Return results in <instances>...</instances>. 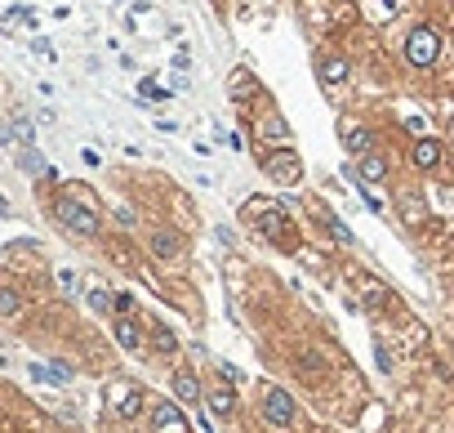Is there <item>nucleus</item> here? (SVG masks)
<instances>
[{
	"label": "nucleus",
	"mask_w": 454,
	"mask_h": 433,
	"mask_svg": "<svg viewBox=\"0 0 454 433\" xmlns=\"http://www.w3.org/2000/svg\"><path fill=\"white\" fill-rule=\"evenodd\" d=\"M54 219L63 224V228H71L76 237H98V233H103L98 210L85 206V201H76V197H58V201H54Z\"/></svg>",
	"instance_id": "nucleus-1"
},
{
	"label": "nucleus",
	"mask_w": 454,
	"mask_h": 433,
	"mask_svg": "<svg viewBox=\"0 0 454 433\" xmlns=\"http://www.w3.org/2000/svg\"><path fill=\"white\" fill-rule=\"evenodd\" d=\"M437 54H441L437 27H414V32L406 36V63H410V67H432Z\"/></svg>",
	"instance_id": "nucleus-2"
},
{
	"label": "nucleus",
	"mask_w": 454,
	"mask_h": 433,
	"mask_svg": "<svg viewBox=\"0 0 454 433\" xmlns=\"http://www.w3.org/2000/svg\"><path fill=\"white\" fill-rule=\"evenodd\" d=\"M263 420L272 429H290L294 425V398L285 389H267L263 393Z\"/></svg>",
	"instance_id": "nucleus-3"
},
{
	"label": "nucleus",
	"mask_w": 454,
	"mask_h": 433,
	"mask_svg": "<svg viewBox=\"0 0 454 433\" xmlns=\"http://www.w3.org/2000/svg\"><path fill=\"white\" fill-rule=\"evenodd\" d=\"M263 170H267V179H276V184H299V174H303V161H299V152H290V148H281V152H272L263 161Z\"/></svg>",
	"instance_id": "nucleus-4"
},
{
	"label": "nucleus",
	"mask_w": 454,
	"mask_h": 433,
	"mask_svg": "<svg viewBox=\"0 0 454 433\" xmlns=\"http://www.w3.org/2000/svg\"><path fill=\"white\" fill-rule=\"evenodd\" d=\"M259 233L267 237V242H276V237H281V242H285V246H294V233H290V219H285V210H263L259 214Z\"/></svg>",
	"instance_id": "nucleus-5"
},
{
	"label": "nucleus",
	"mask_w": 454,
	"mask_h": 433,
	"mask_svg": "<svg viewBox=\"0 0 454 433\" xmlns=\"http://www.w3.org/2000/svg\"><path fill=\"white\" fill-rule=\"evenodd\" d=\"M152 433H187V415H183L174 402H161L152 411Z\"/></svg>",
	"instance_id": "nucleus-6"
},
{
	"label": "nucleus",
	"mask_w": 454,
	"mask_h": 433,
	"mask_svg": "<svg viewBox=\"0 0 454 433\" xmlns=\"http://www.w3.org/2000/svg\"><path fill=\"white\" fill-rule=\"evenodd\" d=\"M112 402L125 420L143 415V389H134V384H112Z\"/></svg>",
	"instance_id": "nucleus-7"
},
{
	"label": "nucleus",
	"mask_w": 454,
	"mask_h": 433,
	"mask_svg": "<svg viewBox=\"0 0 454 433\" xmlns=\"http://www.w3.org/2000/svg\"><path fill=\"white\" fill-rule=\"evenodd\" d=\"M348 58H343V54H321V58H316V76H321L325 81V85H343V81H348Z\"/></svg>",
	"instance_id": "nucleus-8"
},
{
	"label": "nucleus",
	"mask_w": 454,
	"mask_h": 433,
	"mask_svg": "<svg viewBox=\"0 0 454 433\" xmlns=\"http://www.w3.org/2000/svg\"><path fill=\"white\" fill-rule=\"evenodd\" d=\"M112 335H116V344L125 348V353H139V348H143V327H139V317H116Z\"/></svg>",
	"instance_id": "nucleus-9"
},
{
	"label": "nucleus",
	"mask_w": 454,
	"mask_h": 433,
	"mask_svg": "<svg viewBox=\"0 0 454 433\" xmlns=\"http://www.w3.org/2000/svg\"><path fill=\"white\" fill-rule=\"evenodd\" d=\"M357 179L361 184H383L388 179V156H378V152L357 156Z\"/></svg>",
	"instance_id": "nucleus-10"
},
{
	"label": "nucleus",
	"mask_w": 454,
	"mask_h": 433,
	"mask_svg": "<svg viewBox=\"0 0 454 433\" xmlns=\"http://www.w3.org/2000/svg\"><path fill=\"white\" fill-rule=\"evenodd\" d=\"M174 398L178 402H201V380H196V371H187V366H183V371H174Z\"/></svg>",
	"instance_id": "nucleus-11"
},
{
	"label": "nucleus",
	"mask_w": 454,
	"mask_h": 433,
	"mask_svg": "<svg viewBox=\"0 0 454 433\" xmlns=\"http://www.w3.org/2000/svg\"><path fill=\"white\" fill-rule=\"evenodd\" d=\"M410 161H414V165H419V170H437V165H441V143L423 135L419 143H414V152H410Z\"/></svg>",
	"instance_id": "nucleus-12"
},
{
	"label": "nucleus",
	"mask_w": 454,
	"mask_h": 433,
	"mask_svg": "<svg viewBox=\"0 0 454 433\" xmlns=\"http://www.w3.org/2000/svg\"><path fill=\"white\" fill-rule=\"evenodd\" d=\"M210 411L218 415V420H232L236 415V389H227V384H218V389H210Z\"/></svg>",
	"instance_id": "nucleus-13"
},
{
	"label": "nucleus",
	"mask_w": 454,
	"mask_h": 433,
	"mask_svg": "<svg viewBox=\"0 0 454 433\" xmlns=\"http://www.w3.org/2000/svg\"><path fill=\"white\" fill-rule=\"evenodd\" d=\"M152 255H156V259H178V255H183V237L169 233V228L152 233Z\"/></svg>",
	"instance_id": "nucleus-14"
},
{
	"label": "nucleus",
	"mask_w": 454,
	"mask_h": 433,
	"mask_svg": "<svg viewBox=\"0 0 454 433\" xmlns=\"http://www.w3.org/2000/svg\"><path fill=\"white\" fill-rule=\"evenodd\" d=\"M343 148H348L352 156H365V152H374V130H365V125H352V130H343Z\"/></svg>",
	"instance_id": "nucleus-15"
},
{
	"label": "nucleus",
	"mask_w": 454,
	"mask_h": 433,
	"mask_svg": "<svg viewBox=\"0 0 454 433\" xmlns=\"http://www.w3.org/2000/svg\"><path fill=\"white\" fill-rule=\"evenodd\" d=\"M312 214H316V219H321V224L329 228V237H334V242H343V246H352V228L343 224L339 214H329L325 206H316V201H312Z\"/></svg>",
	"instance_id": "nucleus-16"
},
{
	"label": "nucleus",
	"mask_w": 454,
	"mask_h": 433,
	"mask_svg": "<svg viewBox=\"0 0 454 433\" xmlns=\"http://www.w3.org/2000/svg\"><path fill=\"white\" fill-rule=\"evenodd\" d=\"M31 380H41V384H71V366H67V362L31 366Z\"/></svg>",
	"instance_id": "nucleus-17"
},
{
	"label": "nucleus",
	"mask_w": 454,
	"mask_h": 433,
	"mask_svg": "<svg viewBox=\"0 0 454 433\" xmlns=\"http://www.w3.org/2000/svg\"><path fill=\"white\" fill-rule=\"evenodd\" d=\"M18 165H22L27 174H36V179H54V165H45V156L36 152V148H22V152H18Z\"/></svg>",
	"instance_id": "nucleus-18"
},
{
	"label": "nucleus",
	"mask_w": 454,
	"mask_h": 433,
	"mask_svg": "<svg viewBox=\"0 0 454 433\" xmlns=\"http://www.w3.org/2000/svg\"><path fill=\"white\" fill-rule=\"evenodd\" d=\"M401 219H406L410 228H419L423 219H427V210H423V201L414 197V192H406V197H401Z\"/></svg>",
	"instance_id": "nucleus-19"
},
{
	"label": "nucleus",
	"mask_w": 454,
	"mask_h": 433,
	"mask_svg": "<svg viewBox=\"0 0 454 433\" xmlns=\"http://www.w3.org/2000/svg\"><path fill=\"white\" fill-rule=\"evenodd\" d=\"M259 135H263L267 143H285V139H290V125H285V121H281V116L272 112V116H263V125H259Z\"/></svg>",
	"instance_id": "nucleus-20"
},
{
	"label": "nucleus",
	"mask_w": 454,
	"mask_h": 433,
	"mask_svg": "<svg viewBox=\"0 0 454 433\" xmlns=\"http://www.w3.org/2000/svg\"><path fill=\"white\" fill-rule=\"evenodd\" d=\"M85 304H90L94 312H116V295H112V291H103V286H94V291L85 295Z\"/></svg>",
	"instance_id": "nucleus-21"
},
{
	"label": "nucleus",
	"mask_w": 454,
	"mask_h": 433,
	"mask_svg": "<svg viewBox=\"0 0 454 433\" xmlns=\"http://www.w3.org/2000/svg\"><path fill=\"white\" fill-rule=\"evenodd\" d=\"M22 312V295L14 286H0V317H18Z\"/></svg>",
	"instance_id": "nucleus-22"
},
{
	"label": "nucleus",
	"mask_w": 454,
	"mask_h": 433,
	"mask_svg": "<svg viewBox=\"0 0 454 433\" xmlns=\"http://www.w3.org/2000/svg\"><path fill=\"white\" fill-rule=\"evenodd\" d=\"M152 344H156V353H165V357L178 353V335L169 331V327H156V331H152Z\"/></svg>",
	"instance_id": "nucleus-23"
},
{
	"label": "nucleus",
	"mask_w": 454,
	"mask_h": 433,
	"mask_svg": "<svg viewBox=\"0 0 454 433\" xmlns=\"http://www.w3.org/2000/svg\"><path fill=\"white\" fill-rule=\"evenodd\" d=\"M139 94H143V103H161V99H169V90L161 85V81H152V76L139 81Z\"/></svg>",
	"instance_id": "nucleus-24"
},
{
	"label": "nucleus",
	"mask_w": 454,
	"mask_h": 433,
	"mask_svg": "<svg viewBox=\"0 0 454 433\" xmlns=\"http://www.w3.org/2000/svg\"><path fill=\"white\" fill-rule=\"evenodd\" d=\"M14 139L22 143V148H31V143H36V125L27 121V116H18V121H14Z\"/></svg>",
	"instance_id": "nucleus-25"
},
{
	"label": "nucleus",
	"mask_w": 454,
	"mask_h": 433,
	"mask_svg": "<svg viewBox=\"0 0 454 433\" xmlns=\"http://www.w3.org/2000/svg\"><path fill=\"white\" fill-rule=\"evenodd\" d=\"M58 286H63V295H76L80 291V282H76V273H71V268H58Z\"/></svg>",
	"instance_id": "nucleus-26"
},
{
	"label": "nucleus",
	"mask_w": 454,
	"mask_h": 433,
	"mask_svg": "<svg viewBox=\"0 0 454 433\" xmlns=\"http://www.w3.org/2000/svg\"><path fill=\"white\" fill-rule=\"evenodd\" d=\"M299 371L303 376H316V371H321V357L316 353H299Z\"/></svg>",
	"instance_id": "nucleus-27"
},
{
	"label": "nucleus",
	"mask_w": 454,
	"mask_h": 433,
	"mask_svg": "<svg viewBox=\"0 0 454 433\" xmlns=\"http://www.w3.org/2000/svg\"><path fill=\"white\" fill-rule=\"evenodd\" d=\"M218 376H223V384H227V389H236V384H241V371L232 366V362H218Z\"/></svg>",
	"instance_id": "nucleus-28"
},
{
	"label": "nucleus",
	"mask_w": 454,
	"mask_h": 433,
	"mask_svg": "<svg viewBox=\"0 0 454 433\" xmlns=\"http://www.w3.org/2000/svg\"><path fill=\"white\" fill-rule=\"evenodd\" d=\"M374 362H378V371H392V353H388V348H383V344H378V348H374Z\"/></svg>",
	"instance_id": "nucleus-29"
},
{
	"label": "nucleus",
	"mask_w": 454,
	"mask_h": 433,
	"mask_svg": "<svg viewBox=\"0 0 454 433\" xmlns=\"http://www.w3.org/2000/svg\"><path fill=\"white\" fill-rule=\"evenodd\" d=\"M116 224L120 228H134V210L129 206H116Z\"/></svg>",
	"instance_id": "nucleus-30"
},
{
	"label": "nucleus",
	"mask_w": 454,
	"mask_h": 433,
	"mask_svg": "<svg viewBox=\"0 0 454 433\" xmlns=\"http://www.w3.org/2000/svg\"><path fill=\"white\" fill-rule=\"evenodd\" d=\"M31 50L41 54V58H54V45H49V41H31Z\"/></svg>",
	"instance_id": "nucleus-31"
},
{
	"label": "nucleus",
	"mask_w": 454,
	"mask_h": 433,
	"mask_svg": "<svg viewBox=\"0 0 454 433\" xmlns=\"http://www.w3.org/2000/svg\"><path fill=\"white\" fill-rule=\"evenodd\" d=\"M201 433H214V425H210V415L201 411Z\"/></svg>",
	"instance_id": "nucleus-32"
},
{
	"label": "nucleus",
	"mask_w": 454,
	"mask_h": 433,
	"mask_svg": "<svg viewBox=\"0 0 454 433\" xmlns=\"http://www.w3.org/2000/svg\"><path fill=\"white\" fill-rule=\"evenodd\" d=\"M450 353H454V340H450Z\"/></svg>",
	"instance_id": "nucleus-33"
}]
</instances>
